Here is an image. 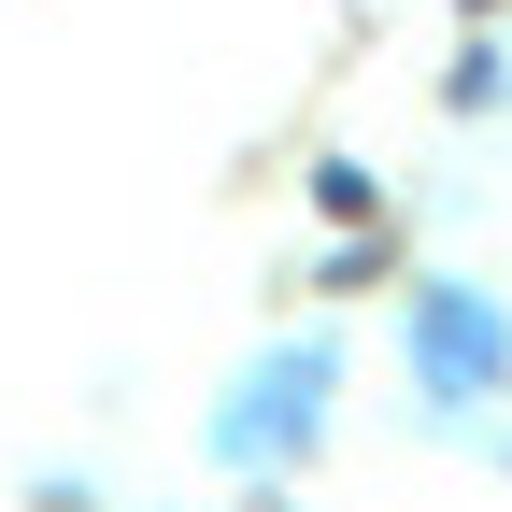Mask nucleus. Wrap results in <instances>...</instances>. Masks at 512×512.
I'll list each match as a JSON object with an SVG mask.
<instances>
[{
    "label": "nucleus",
    "instance_id": "1",
    "mask_svg": "<svg viewBox=\"0 0 512 512\" xmlns=\"http://www.w3.org/2000/svg\"><path fill=\"white\" fill-rule=\"evenodd\" d=\"M498 356H512L498 299H470V285H413V370L441 384V399H484V384H498Z\"/></svg>",
    "mask_w": 512,
    "mask_h": 512
},
{
    "label": "nucleus",
    "instance_id": "2",
    "mask_svg": "<svg viewBox=\"0 0 512 512\" xmlns=\"http://www.w3.org/2000/svg\"><path fill=\"white\" fill-rule=\"evenodd\" d=\"M313 399H328V342H299V356H271L242 384V413H228V456H256L271 427H313Z\"/></svg>",
    "mask_w": 512,
    "mask_h": 512
},
{
    "label": "nucleus",
    "instance_id": "3",
    "mask_svg": "<svg viewBox=\"0 0 512 512\" xmlns=\"http://www.w3.org/2000/svg\"><path fill=\"white\" fill-rule=\"evenodd\" d=\"M470 15H512V0H470Z\"/></svg>",
    "mask_w": 512,
    "mask_h": 512
}]
</instances>
